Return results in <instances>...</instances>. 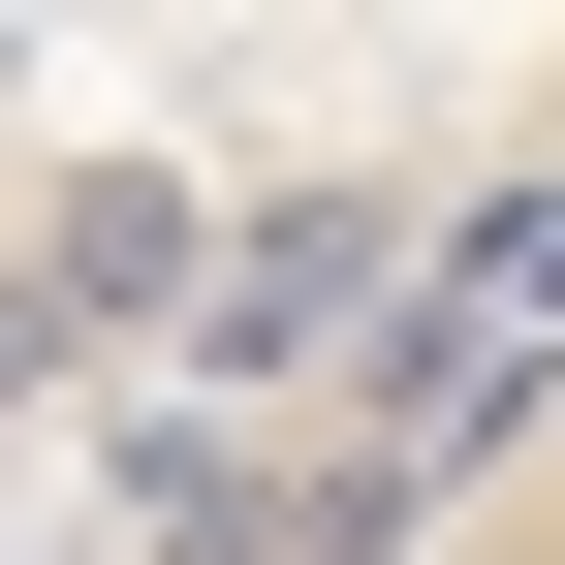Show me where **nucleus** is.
Masks as SVG:
<instances>
[{"mask_svg":"<svg viewBox=\"0 0 565 565\" xmlns=\"http://www.w3.org/2000/svg\"><path fill=\"white\" fill-rule=\"evenodd\" d=\"M32 565H565V189L282 471H221V503H158V534H32Z\"/></svg>","mask_w":565,"mask_h":565,"instance_id":"obj_1","label":"nucleus"}]
</instances>
